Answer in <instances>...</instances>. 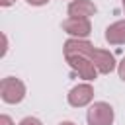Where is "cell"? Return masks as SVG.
<instances>
[{"mask_svg": "<svg viewBox=\"0 0 125 125\" xmlns=\"http://www.w3.org/2000/svg\"><path fill=\"white\" fill-rule=\"evenodd\" d=\"M105 39L113 45L125 43V21H115L113 25H109L105 31Z\"/></svg>", "mask_w": 125, "mask_h": 125, "instance_id": "obj_8", "label": "cell"}, {"mask_svg": "<svg viewBox=\"0 0 125 125\" xmlns=\"http://www.w3.org/2000/svg\"><path fill=\"white\" fill-rule=\"evenodd\" d=\"M0 123H2V125H12V119H10L8 115H2V117H0Z\"/></svg>", "mask_w": 125, "mask_h": 125, "instance_id": "obj_11", "label": "cell"}, {"mask_svg": "<svg viewBox=\"0 0 125 125\" xmlns=\"http://www.w3.org/2000/svg\"><path fill=\"white\" fill-rule=\"evenodd\" d=\"M0 92H2V100H4L6 104H18V102H21L23 96H25V86H23L21 80L8 76V78L2 80Z\"/></svg>", "mask_w": 125, "mask_h": 125, "instance_id": "obj_2", "label": "cell"}, {"mask_svg": "<svg viewBox=\"0 0 125 125\" xmlns=\"http://www.w3.org/2000/svg\"><path fill=\"white\" fill-rule=\"evenodd\" d=\"M92 96H94V92H92V86L90 84H78V86H74L70 90L68 104L74 105V107H82V105H86L92 100Z\"/></svg>", "mask_w": 125, "mask_h": 125, "instance_id": "obj_5", "label": "cell"}, {"mask_svg": "<svg viewBox=\"0 0 125 125\" xmlns=\"http://www.w3.org/2000/svg\"><path fill=\"white\" fill-rule=\"evenodd\" d=\"M96 14V6L90 0H74L68 6V16L70 18H80V20H88L90 16Z\"/></svg>", "mask_w": 125, "mask_h": 125, "instance_id": "obj_6", "label": "cell"}, {"mask_svg": "<svg viewBox=\"0 0 125 125\" xmlns=\"http://www.w3.org/2000/svg\"><path fill=\"white\" fill-rule=\"evenodd\" d=\"M20 125H41V121L35 119V117H25V119H21Z\"/></svg>", "mask_w": 125, "mask_h": 125, "instance_id": "obj_9", "label": "cell"}, {"mask_svg": "<svg viewBox=\"0 0 125 125\" xmlns=\"http://www.w3.org/2000/svg\"><path fill=\"white\" fill-rule=\"evenodd\" d=\"M123 10H125V0H123Z\"/></svg>", "mask_w": 125, "mask_h": 125, "instance_id": "obj_15", "label": "cell"}, {"mask_svg": "<svg viewBox=\"0 0 125 125\" xmlns=\"http://www.w3.org/2000/svg\"><path fill=\"white\" fill-rule=\"evenodd\" d=\"M64 53H80V55H84V57H86V59H90V61L94 62V66H96L100 72H104V74L111 72V70H113V66H115L113 55H111L109 51L94 49L88 41L68 39V41L64 43Z\"/></svg>", "mask_w": 125, "mask_h": 125, "instance_id": "obj_1", "label": "cell"}, {"mask_svg": "<svg viewBox=\"0 0 125 125\" xmlns=\"http://www.w3.org/2000/svg\"><path fill=\"white\" fill-rule=\"evenodd\" d=\"M62 29L70 35L76 37H86L90 33V21L88 20H80V18H68L66 21H62Z\"/></svg>", "mask_w": 125, "mask_h": 125, "instance_id": "obj_7", "label": "cell"}, {"mask_svg": "<svg viewBox=\"0 0 125 125\" xmlns=\"http://www.w3.org/2000/svg\"><path fill=\"white\" fill-rule=\"evenodd\" d=\"M119 76H121V80H125V59L119 62Z\"/></svg>", "mask_w": 125, "mask_h": 125, "instance_id": "obj_10", "label": "cell"}, {"mask_svg": "<svg viewBox=\"0 0 125 125\" xmlns=\"http://www.w3.org/2000/svg\"><path fill=\"white\" fill-rule=\"evenodd\" d=\"M61 125H74V123H70V121H64V123H61Z\"/></svg>", "mask_w": 125, "mask_h": 125, "instance_id": "obj_14", "label": "cell"}, {"mask_svg": "<svg viewBox=\"0 0 125 125\" xmlns=\"http://www.w3.org/2000/svg\"><path fill=\"white\" fill-rule=\"evenodd\" d=\"M29 4H33V6H41V4H47L49 0H27Z\"/></svg>", "mask_w": 125, "mask_h": 125, "instance_id": "obj_12", "label": "cell"}, {"mask_svg": "<svg viewBox=\"0 0 125 125\" xmlns=\"http://www.w3.org/2000/svg\"><path fill=\"white\" fill-rule=\"evenodd\" d=\"M12 2H14V0H2V6H10Z\"/></svg>", "mask_w": 125, "mask_h": 125, "instance_id": "obj_13", "label": "cell"}, {"mask_svg": "<svg viewBox=\"0 0 125 125\" xmlns=\"http://www.w3.org/2000/svg\"><path fill=\"white\" fill-rule=\"evenodd\" d=\"M64 57H66L68 64H70L84 80H94V78H96L98 68L94 66V62H92L90 59H86V57L80 55V53H64Z\"/></svg>", "mask_w": 125, "mask_h": 125, "instance_id": "obj_3", "label": "cell"}, {"mask_svg": "<svg viewBox=\"0 0 125 125\" xmlns=\"http://www.w3.org/2000/svg\"><path fill=\"white\" fill-rule=\"evenodd\" d=\"M113 123V109L105 102H98L88 109V125H111Z\"/></svg>", "mask_w": 125, "mask_h": 125, "instance_id": "obj_4", "label": "cell"}]
</instances>
